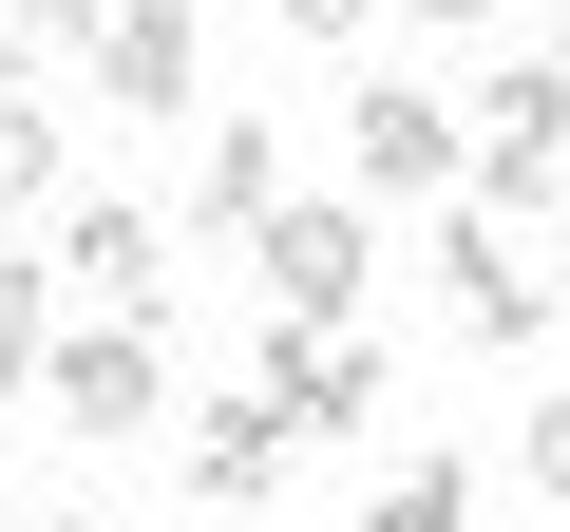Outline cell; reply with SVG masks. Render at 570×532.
<instances>
[{
    "label": "cell",
    "instance_id": "1",
    "mask_svg": "<svg viewBox=\"0 0 570 532\" xmlns=\"http://www.w3.org/2000/svg\"><path fill=\"white\" fill-rule=\"evenodd\" d=\"M343 171H362V209H400V190H475V115L419 96V77H362V96H343Z\"/></svg>",
    "mask_w": 570,
    "mask_h": 532
},
{
    "label": "cell",
    "instance_id": "2",
    "mask_svg": "<svg viewBox=\"0 0 570 532\" xmlns=\"http://www.w3.org/2000/svg\"><path fill=\"white\" fill-rule=\"evenodd\" d=\"M475 209H570V58H513L494 96H475Z\"/></svg>",
    "mask_w": 570,
    "mask_h": 532
},
{
    "label": "cell",
    "instance_id": "3",
    "mask_svg": "<svg viewBox=\"0 0 570 532\" xmlns=\"http://www.w3.org/2000/svg\"><path fill=\"white\" fill-rule=\"evenodd\" d=\"M39 418H58V437H153V418H171V343L77 305V343H58V381H39Z\"/></svg>",
    "mask_w": 570,
    "mask_h": 532
},
{
    "label": "cell",
    "instance_id": "4",
    "mask_svg": "<svg viewBox=\"0 0 570 532\" xmlns=\"http://www.w3.org/2000/svg\"><path fill=\"white\" fill-rule=\"evenodd\" d=\"M362 286H381V228H362L343 190H285V209H266V324H343Z\"/></svg>",
    "mask_w": 570,
    "mask_h": 532
},
{
    "label": "cell",
    "instance_id": "5",
    "mask_svg": "<svg viewBox=\"0 0 570 532\" xmlns=\"http://www.w3.org/2000/svg\"><path fill=\"white\" fill-rule=\"evenodd\" d=\"M209 96V20H190V0H115V39H96V115L115 134H171Z\"/></svg>",
    "mask_w": 570,
    "mask_h": 532
},
{
    "label": "cell",
    "instance_id": "6",
    "mask_svg": "<svg viewBox=\"0 0 570 532\" xmlns=\"http://www.w3.org/2000/svg\"><path fill=\"white\" fill-rule=\"evenodd\" d=\"M438 305H456V343H532L551 324V266L513 247V209H456L438 228Z\"/></svg>",
    "mask_w": 570,
    "mask_h": 532
},
{
    "label": "cell",
    "instance_id": "7",
    "mask_svg": "<svg viewBox=\"0 0 570 532\" xmlns=\"http://www.w3.org/2000/svg\"><path fill=\"white\" fill-rule=\"evenodd\" d=\"M58 286H77V305H96V324H153V286H171V228H153V209H115V190H96V209H77V228H58Z\"/></svg>",
    "mask_w": 570,
    "mask_h": 532
},
{
    "label": "cell",
    "instance_id": "8",
    "mask_svg": "<svg viewBox=\"0 0 570 532\" xmlns=\"http://www.w3.org/2000/svg\"><path fill=\"white\" fill-rule=\"evenodd\" d=\"M247 381L305 418V437H362V418H381V362H362L343 324H266V362H247Z\"/></svg>",
    "mask_w": 570,
    "mask_h": 532
},
{
    "label": "cell",
    "instance_id": "9",
    "mask_svg": "<svg viewBox=\"0 0 570 532\" xmlns=\"http://www.w3.org/2000/svg\"><path fill=\"white\" fill-rule=\"evenodd\" d=\"M285 456H305V418H285L266 381H247V400H190V494H209V513H266Z\"/></svg>",
    "mask_w": 570,
    "mask_h": 532
},
{
    "label": "cell",
    "instance_id": "10",
    "mask_svg": "<svg viewBox=\"0 0 570 532\" xmlns=\"http://www.w3.org/2000/svg\"><path fill=\"white\" fill-rule=\"evenodd\" d=\"M266 209H285V152H266V115H209V171H190V247H266Z\"/></svg>",
    "mask_w": 570,
    "mask_h": 532
},
{
    "label": "cell",
    "instance_id": "11",
    "mask_svg": "<svg viewBox=\"0 0 570 532\" xmlns=\"http://www.w3.org/2000/svg\"><path fill=\"white\" fill-rule=\"evenodd\" d=\"M39 190H58V58L0 39V209H39Z\"/></svg>",
    "mask_w": 570,
    "mask_h": 532
},
{
    "label": "cell",
    "instance_id": "12",
    "mask_svg": "<svg viewBox=\"0 0 570 532\" xmlns=\"http://www.w3.org/2000/svg\"><path fill=\"white\" fill-rule=\"evenodd\" d=\"M58 305H77L58 266H0V400H39V381H58V343H77Z\"/></svg>",
    "mask_w": 570,
    "mask_h": 532
},
{
    "label": "cell",
    "instance_id": "13",
    "mask_svg": "<svg viewBox=\"0 0 570 532\" xmlns=\"http://www.w3.org/2000/svg\"><path fill=\"white\" fill-rule=\"evenodd\" d=\"M362 532H475V475H456V456H400V475L362 494Z\"/></svg>",
    "mask_w": 570,
    "mask_h": 532
},
{
    "label": "cell",
    "instance_id": "14",
    "mask_svg": "<svg viewBox=\"0 0 570 532\" xmlns=\"http://www.w3.org/2000/svg\"><path fill=\"white\" fill-rule=\"evenodd\" d=\"M513 475H532V494H551V513H570V381H551V400H532V418H513Z\"/></svg>",
    "mask_w": 570,
    "mask_h": 532
},
{
    "label": "cell",
    "instance_id": "15",
    "mask_svg": "<svg viewBox=\"0 0 570 532\" xmlns=\"http://www.w3.org/2000/svg\"><path fill=\"white\" fill-rule=\"evenodd\" d=\"M20 39H39V58H96V39H115V0H20Z\"/></svg>",
    "mask_w": 570,
    "mask_h": 532
},
{
    "label": "cell",
    "instance_id": "16",
    "mask_svg": "<svg viewBox=\"0 0 570 532\" xmlns=\"http://www.w3.org/2000/svg\"><path fill=\"white\" fill-rule=\"evenodd\" d=\"M266 20H285V39H362L381 0H266Z\"/></svg>",
    "mask_w": 570,
    "mask_h": 532
},
{
    "label": "cell",
    "instance_id": "17",
    "mask_svg": "<svg viewBox=\"0 0 570 532\" xmlns=\"http://www.w3.org/2000/svg\"><path fill=\"white\" fill-rule=\"evenodd\" d=\"M419 20H494V0H419Z\"/></svg>",
    "mask_w": 570,
    "mask_h": 532
},
{
    "label": "cell",
    "instance_id": "18",
    "mask_svg": "<svg viewBox=\"0 0 570 532\" xmlns=\"http://www.w3.org/2000/svg\"><path fill=\"white\" fill-rule=\"evenodd\" d=\"M58 532H115V513H58Z\"/></svg>",
    "mask_w": 570,
    "mask_h": 532
}]
</instances>
